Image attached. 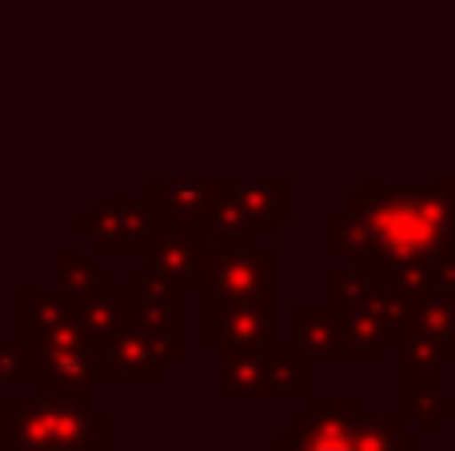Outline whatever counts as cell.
I'll list each match as a JSON object with an SVG mask.
<instances>
[{
    "mask_svg": "<svg viewBox=\"0 0 455 451\" xmlns=\"http://www.w3.org/2000/svg\"><path fill=\"white\" fill-rule=\"evenodd\" d=\"M360 404H315L307 420H299L275 451H360Z\"/></svg>",
    "mask_w": 455,
    "mask_h": 451,
    "instance_id": "6da1fadb",
    "label": "cell"
}]
</instances>
